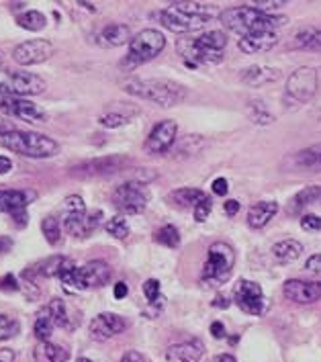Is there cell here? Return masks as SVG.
Returning a JSON list of instances; mask_svg holds the SVG:
<instances>
[{
  "label": "cell",
  "mask_w": 321,
  "mask_h": 362,
  "mask_svg": "<svg viewBox=\"0 0 321 362\" xmlns=\"http://www.w3.org/2000/svg\"><path fill=\"white\" fill-rule=\"evenodd\" d=\"M213 305L219 307V309H227V307L231 305V301L226 299V297H221V295H217V297H215V301H213Z\"/></svg>",
  "instance_id": "obj_58"
},
{
  "label": "cell",
  "mask_w": 321,
  "mask_h": 362,
  "mask_svg": "<svg viewBox=\"0 0 321 362\" xmlns=\"http://www.w3.org/2000/svg\"><path fill=\"white\" fill-rule=\"evenodd\" d=\"M223 209H226V213L229 215V217H233V215L240 211V203H238L235 199H229L226 205H223Z\"/></svg>",
  "instance_id": "obj_53"
},
{
  "label": "cell",
  "mask_w": 321,
  "mask_h": 362,
  "mask_svg": "<svg viewBox=\"0 0 321 362\" xmlns=\"http://www.w3.org/2000/svg\"><path fill=\"white\" fill-rule=\"evenodd\" d=\"M176 135H178V125L176 121H160L148 135L144 150L148 153H164L170 150L176 144Z\"/></svg>",
  "instance_id": "obj_17"
},
{
  "label": "cell",
  "mask_w": 321,
  "mask_h": 362,
  "mask_svg": "<svg viewBox=\"0 0 321 362\" xmlns=\"http://www.w3.org/2000/svg\"><path fill=\"white\" fill-rule=\"evenodd\" d=\"M211 209H213V201H211V197H209L205 203H201V205L194 209V219H197L199 223L207 221V217L211 215Z\"/></svg>",
  "instance_id": "obj_46"
},
{
  "label": "cell",
  "mask_w": 321,
  "mask_h": 362,
  "mask_svg": "<svg viewBox=\"0 0 321 362\" xmlns=\"http://www.w3.org/2000/svg\"><path fill=\"white\" fill-rule=\"evenodd\" d=\"M284 297L295 303H315L321 299V283L317 281H299V279H288L283 286Z\"/></svg>",
  "instance_id": "obj_19"
},
{
  "label": "cell",
  "mask_w": 321,
  "mask_h": 362,
  "mask_svg": "<svg viewBox=\"0 0 321 362\" xmlns=\"http://www.w3.org/2000/svg\"><path fill=\"white\" fill-rule=\"evenodd\" d=\"M281 78V70L279 68H270V66H247L246 70H242V80L247 86H262V84H270L274 80Z\"/></svg>",
  "instance_id": "obj_23"
},
{
  "label": "cell",
  "mask_w": 321,
  "mask_h": 362,
  "mask_svg": "<svg viewBox=\"0 0 321 362\" xmlns=\"http://www.w3.org/2000/svg\"><path fill=\"white\" fill-rule=\"evenodd\" d=\"M317 93V70L315 68H299L286 80V95L293 96L297 103H307Z\"/></svg>",
  "instance_id": "obj_15"
},
{
  "label": "cell",
  "mask_w": 321,
  "mask_h": 362,
  "mask_svg": "<svg viewBox=\"0 0 321 362\" xmlns=\"http://www.w3.org/2000/svg\"><path fill=\"white\" fill-rule=\"evenodd\" d=\"M315 41H317V31L315 29H305L297 35L295 45L297 47H315Z\"/></svg>",
  "instance_id": "obj_42"
},
{
  "label": "cell",
  "mask_w": 321,
  "mask_h": 362,
  "mask_svg": "<svg viewBox=\"0 0 321 362\" xmlns=\"http://www.w3.org/2000/svg\"><path fill=\"white\" fill-rule=\"evenodd\" d=\"M144 295H146V299L150 301L151 307H156L158 311L162 309V305H164V297L160 295V283H158L156 279H150V281L144 283Z\"/></svg>",
  "instance_id": "obj_39"
},
{
  "label": "cell",
  "mask_w": 321,
  "mask_h": 362,
  "mask_svg": "<svg viewBox=\"0 0 321 362\" xmlns=\"http://www.w3.org/2000/svg\"><path fill=\"white\" fill-rule=\"evenodd\" d=\"M2 62H4V56H2V52H0V66H2Z\"/></svg>",
  "instance_id": "obj_62"
},
{
  "label": "cell",
  "mask_w": 321,
  "mask_h": 362,
  "mask_svg": "<svg viewBox=\"0 0 321 362\" xmlns=\"http://www.w3.org/2000/svg\"><path fill=\"white\" fill-rule=\"evenodd\" d=\"M21 332V324L11 317V315H4L0 313V342H6V340H13L17 338Z\"/></svg>",
  "instance_id": "obj_38"
},
{
  "label": "cell",
  "mask_w": 321,
  "mask_h": 362,
  "mask_svg": "<svg viewBox=\"0 0 321 362\" xmlns=\"http://www.w3.org/2000/svg\"><path fill=\"white\" fill-rule=\"evenodd\" d=\"M279 43V35L276 33H258V35H247V37H240L238 47L244 54H260V52H268Z\"/></svg>",
  "instance_id": "obj_25"
},
{
  "label": "cell",
  "mask_w": 321,
  "mask_h": 362,
  "mask_svg": "<svg viewBox=\"0 0 321 362\" xmlns=\"http://www.w3.org/2000/svg\"><path fill=\"white\" fill-rule=\"evenodd\" d=\"M305 268H307L311 274H317V276H321V254L311 256V258L305 262Z\"/></svg>",
  "instance_id": "obj_48"
},
{
  "label": "cell",
  "mask_w": 321,
  "mask_h": 362,
  "mask_svg": "<svg viewBox=\"0 0 321 362\" xmlns=\"http://www.w3.org/2000/svg\"><path fill=\"white\" fill-rule=\"evenodd\" d=\"M13 361H15V352H13V350H8V348L0 350V362H13Z\"/></svg>",
  "instance_id": "obj_57"
},
{
  "label": "cell",
  "mask_w": 321,
  "mask_h": 362,
  "mask_svg": "<svg viewBox=\"0 0 321 362\" xmlns=\"http://www.w3.org/2000/svg\"><path fill=\"white\" fill-rule=\"evenodd\" d=\"M153 240L158 244L166 246V248H178L180 246V233H178V229L174 228V226H164L162 229H158Z\"/></svg>",
  "instance_id": "obj_36"
},
{
  "label": "cell",
  "mask_w": 321,
  "mask_h": 362,
  "mask_svg": "<svg viewBox=\"0 0 321 362\" xmlns=\"http://www.w3.org/2000/svg\"><path fill=\"white\" fill-rule=\"evenodd\" d=\"M321 199V187L320 185H313V187H305L303 191H299L288 203V213H299L305 207L313 205V203H320Z\"/></svg>",
  "instance_id": "obj_31"
},
{
  "label": "cell",
  "mask_w": 321,
  "mask_h": 362,
  "mask_svg": "<svg viewBox=\"0 0 321 362\" xmlns=\"http://www.w3.org/2000/svg\"><path fill=\"white\" fill-rule=\"evenodd\" d=\"M211 362H238L235 361V356H233V354H219V356H215V358H213V361Z\"/></svg>",
  "instance_id": "obj_59"
},
{
  "label": "cell",
  "mask_w": 321,
  "mask_h": 362,
  "mask_svg": "<svg viewBox=\"0 0 321 362\" xmlns=\"http://www.w3.org/2000/svg\"><path fill=\"white\" fill-rule=\"evenodd\" d=\"M11 248H13V240H11V238H6V235H0V254L11 252Z\"/></svg>",
  "instance_id": "obj_55"
},
{
  "label": "cell",
  "mask_w": 321,
  "mask_h": 362,
  "mask_svg": "<svg viewBox=\"0 0 321 362\" xmlns=\"http://www.w3.org/2000/svg\"><path fill=\"white\" fill-rule=\"evenodd\" d=\"M98 123L107 129H117V127H123L129 123V117L123 113H117V111H111V113H105L98 117Z\"/></svg>",
  "instance_id": "obj_40"
},
{
  "label": "cell",
  "mask_w": 321,
  "mask_h": 362,
  "mask_svg": "<svg viewBox=\"0 0 321 362\" xmlns=\"http://www.w3.org/2000/svg\"><path fill=\"white\" fill-rule=\"evenodd\" d=\"M76 362H93V361H91V358H78Z\"/></svg>",
  "instance_id": "obj_61"
},
{
  "label": "cell",
  "mask_w": 321,
  "mask_h": 362,
  "mask_svg": "<svg viewBox=\"0 0 321 362\" xmlns=\"http://www.w3.org/2000/svg\"><path fill=\"white\" fill-rule=\"evenodd\" d=\"M172 6L180 13H187L192 17H201V19H211L215 15H219L217 6L215 4H209V2H172Z\"/></svg>",
  "instance_id": "obj_32"
},
{
  "label": "cell",
  "mask_w": 321,
  "mask_h": 362,
  "mask_svg": "<svg viewBox=\"0 0 321 362\" xmlns=\"http://www.w3.org/2000/svg\"><path fill=\"white\" fill-rule=\"evenodd\" d=\"M100 219H103V213L100 211H93V213H88L86 215V238L88 235H93L98 226H100Z\"/></svg>",
  "instance_id": "obj_45"
},
{
  "label": "cell",
  "mask_w": 321,
  "mask_h": 362,
  "mask_svg": "<svg viewBox=\"0 0 321 362\" xmlns=\"http://www.w3.org/2000/svg\"><path fill=\"white\" fill-rule=\"evenodd\" d=\"M125 93L133 96H139L144 100H150L158 107L170 109L174 105L182 103L187 90L185 86L172 82V80H160V78H151V80H129L125 82Z\"/></svg>",
  "instance_id": "obj_3"
},
{
  "label": "cell",
  "mask_w": 321,
  "mask_h": 362,
  "mask_svg": "<svg viewBox=\"0 0 321 362\" xmlns=\"http://www.w3.org/2000/svg\"><path fill=\"white\" fill-rule=\"evenodd\" d=\"M164 47H166V37L158 29H144L141 33H137L132 39L129 54H127L123 64L129 68H135L139 64H146L156 56H160Z\"/></svg>",
  "instance_id": "obj_8"
},
{
  "label": "cell",
  "mask_w": 321,
  "mask_h": 362,
  "mask_svg": "<svg viewBox=\"0 0 321 362\" xmlns=\"http://www.w3.org/2000/svg\"><path fill=\"white\" fill-rule=\"evenodd\" d=\"M205 346L201 340L174 344L166 350V362H199L203 358Z\"/></svg>",
  "instance_id": "obj_20"
},
{
  "label": "cell",
  "mask_w": 321,
  "mask_h": 362,
  "mask_svg": "<svg viewBox=\"0 0 321 362\" xmlns=\"http://www.w3.org/2000/svg\"><path fill=\"white\" fill-rule=\"evenodd\" d=\"M49 313H52V320H54V324L57 327H64V329H74L78 322H80V317H78V313H76L72 307L68 305L64 299H52V303H49Z\"/></svg>",
  "instance_id": "obj_24"
},
{
  "label": "cell",
  "mask_w": 321,
  "mask_h": 362,
  "mask_svg": "<svg viewBox=\"0 0 321 362\" xmlns=\"http://www.w3.org/2000/svg\"><path fill=\"white\" fill-rule=\"evenodd\" d=\"M303 254V244L299 240H283L279 244L272 246V258L279 262V264H288V262H295L299 256Z\"/></svg>",
  "instance_id": "obj_29"
},
{
  "label": "cell",
  "mask_w": 321,
  "mask_h": 362,
  "mask_svg": "<svg viewBox=\"0 0 321 362\" xmlns=\"http://www.w3.org/2000/svg\"><path fill=\"white\" fill-rule=\"evenodd\" d=\"M105 231H107L109 235L117 238V240H125V238L129 235V223L125 221L123 215H115V217H111V219L105 223Z\"/></svg>",
  "instance_id": "obj_37"
},
{
  "label": "cell",
  "mask_w": 321,
  "mask_h": 362,
  "mask_svg": "<svg viewBox=\"0 0 321 362\" xmlns=\"http://www.w3.org/2000/svg\"><path fill=\"white\" fill-rule=\"evenodd\" d=\"M315 47H321V31H317V41H315Z\"/></svg>",
  "instance_id": "obj_60"
},
{
  "label": "cell",
  "mask_w": 321,
  "mask_h": 362,
  "mask_svg": "<svg viewBox=\"0 0 321 362\" xmlns=\"http://www.w3.org/2000/svg\"><path fill=\"white\" fill-rule=\"evenodd\" d=\"M301 228L305 231H320L321 229V217L309 213V215H303L301 217Z\"/></svg>",
  "instance_id": "obj_44"
},
{
  "label": "cell",
  "mask_w": 321,
  "mask_h": 362,
  "mask_svg": "<svg viewBox=\"0 0 321 362\" xmlns=\"http://www.w3.org/2000/svg\"><path fill=\"white\" fill-rule=\"evenodd\" d=\"M211 334H213V338L221 340V338H226V327H223L221 322H213L211 324Z\"/></svg>",
  "instance_id": "obj_51"
},
{
  "label": "cell",
  "mask_w": 321,
  "mask_h": 362,
  "mask_svg": "<svg viewBox=\"0 0 321 362\" xmlns=\"http://www.w3.org/2000/svg\"><path fill=\"white\" fill-rule=\"evenodd\" d=\"M153 17L160 21L168 31H172V33H192V31H199V29H203L207 25V19L180 13L172 4L168 8H164V11H158Z\"/></svg>",
  "instance_id": "obj_16"
},
{
  "label": "cell",
  "mask_w": 321,
  "mask_h": 362,
  "mask_svg": "<svg viewBox=\"0 0 321 362\" xmlns=\"http://www.w3.org/2000/svg\"><path fill=\"white\" fill-rule=\"evenodd\" d=\"M13 217H15V223L19 226V228H25L27 226V213L25 211H17V213H13Z\"/></svg>",
  "instance_id": "obj_56"
},
{
  "label": "cell",
  "mask_w": 321,
  "mask_h": 362,
  "mask_svg": "<svg viewBox=\"0 0 321 362\" xmlns=\"http://www.w3.org/2000/svg\"><path fill=\"white\" fill-rule=\"evenodd\" d=\"M21 288V283L13 276V274H6V276H2L0 279V291H19Z\"/></svg>",
  "instance_id": "obj_47"
},
{
  "label": "cell",
  "mask_w": 321,
  "mask_h": 362,
  "mask_svg": "<svg viewBox=\"0 0 321 362\" xmlns=\"http://www.w3.org/2000/svg\"><path fill=\"white\" fill-rule=\"evenodd\" d=\"M233 301L247 315H262L268 309V301H266L262 286L254 281H246V279H242L233 288Z\"/></svg>",
  "instance_id": "obj_10"
},
{
  "label": "cell",
  "mask_w": 321,
  "mask_h": 362,
  "mask_svg": "<svg viewBox=\"0 0 321 362\" xmlns=\"http://www.w3.org/2000/svg\"><path fill=\"white\" fill-rule=\"evenodd\" d=\"M74 260L64 258V256H52L47 260H41L33 270H29L31 274H41V276H59L68 267H72Z\"/></svg>",
  "instance_id": "obj_30"
},
{
  "label": "cell",
  "mask_w": 321,
  "mask_h": 362,
  "mask_svg": "<svg viewBox=\"0 0 321 362\" xmlns=\"http://www.w3.org/2000/svg\"><path fill=\"white\" fill-rule=\"evenodd\" d=\"M121 362H146V358H144V354L137 352V350H127V352L123 354Z\"/></svg>",
  "instance_id": "obj_50"
},
{
  "label": "cell",
  "mask_w": 321,
  "mask_h": 362,
  "mask_svg": "<svg viewBox=\"0 0 321 362\" xmlns=\"http://www.w3.org/2000/svg\"><path fill=\"white\" fill-rule=\"evenodd\" d=\"M227 45V35L223 31H209L194 39L176 41V49L190 68L199 64H219L223 59V47Z\"/></svg>",
  "instance_id": "obj_2"
},
{
  "label": "cell",
  "mask_w": 321,
  "mask_h": 362,
  "mask_svg": "<svg viewBox=\"0 0 321 362\" xmlns=\"http://www.w3.org/2000/svg\"><path fill=\"white\" fill-rule=\"evenodd\" d=\"M132 29L123 23H113L107 25L100 33H98V41L107 47H119L125 43H132Z\"/></svg>",
  "instance_id": "obj_26"
},
{
  "label": "cell",
  "mask_w": 321,
  "mask_h": 362,
  "mask_svg": "<svg viewBox=\"0 0 321 362\" xmlns=\"http://www.w3.org/2000/svg\"><path fill=\"white\" fill-rule=\"evenodd\" d=\"M320 152H321V144H320Z\"/></svg>",
  "instance_id": "obj_63"
},
{
  "label": "cell",
  "mask_w": 321,
  "mask_h": 362,
  "mask_svg": "<svg viewBox=\"0 0 321 362\" xmlns=\"http://www.w3.org/2000/svg\"><path fill=\"white\" fill-rule=\"evenodd\" d=\"M235 267V252L226 242H215L207 252V262L201 272V283L205 286H221L231 276Z\"/></svg>",
  "instance_id": "obj_5"
},
{
  "label": "cell",
  "mask_w": 321,
  "mask_h": 362,
  "mask_svg": "<svg viewBox=\"0 0 321 362\" xmlns=\"http://www.w3.org/2000/svg\"><path fill=\"white\" fill-rule=\"evenodd\" d=\"M86 205L80 194H70L64 201V213H62V223L66 233L74 238H86Z\"/></svg>",
  "instance_id": "obj_13"
},
{
  "label": "cell",
  "mask_w": 321,
  "mask_h": 362,
  "mask_svg": "<svg viewBox=\"0 0 321 362\" xmlns=\"http://www.w3.org/2000/svg\"><path fill=\"white\" fill-rule=\"evenodd\" d=\"M47 84L45 80L31 72H19V70H6L0 72V95L17 96H39L45 93Z\"/></svg>",
  "instance_id": "obj_7"
},
{
  "label": "cell",
  "mask_w": 321,
  "mask_h": 362,
  "mask_svg": "<svg viewBox=\"0 0 321 362\" xmlns=\"http://www.w3.org/2000/svg\"><path fill=\"white\" fill-rule=\"evenodd\" d=\"M127 327L125 320L117 313H98L88 325V334L95 342H107Z\"/></svg>",
  "instance_id": "obj_18"
},
{
  "label": "cell",
  "mask_w": 321,
  "mask_h": 362,
  "mask_svg": "<svg viewBox=\"0 0 321 362\" xmlns=\"http://www.w3.org/2000/svg\"><path fill=\"white\" fill-rule=\"evenodd\" d=\"M211 189H213V192H215V194L223 197V194H227V191H229V182H227L226 178H215Z\"/></svg>",
  "instance_id": "obj_49"
},
{
  "label": "cell",
  "mask_w": 321,
  "mask_h": 362,
  "mask_svg": "<svg viewBox=\"0 0 321 362\" xmlns=\"http://www.w3.org/2000/svg\"><path fill=\"white\" fill-rule=\"evenodd\" d=\"M62 283L72 286L76 291H86V288H98L105 286L111 281V268L103 260H93L84 267H68L59 274Z\"/></svg>",
  "instance_id": "obj_6"
},
{
  "label": "cell",
  "mask_w": 321,
  "mask_h": 362,
  "mask_svg": "<svg viewBox=\"0 0 321 362\" xmlns=\"http://www.w3.org/2000/svg\"><path fill=\"white\" fill-rule=\"evenodd\" d=\"M127 293H129V286L125 285V283H117L113 288V295L115 299H125L127 297Z\"/></svg>",
  "instance_id": "obj_52"
},
{
  "label": "cell",
  "mask_w": 321,
  "mask_h": 362,
  "mask_svg": "<svg viewBox=\"0 0 321 362\" xmlns=\"http://www.w3.org/2000/svg\"><path fill=\"white\" fill-rule=\"evenodd\" d=\"M286 2L284 0H258V2H250V6H254V8H258L260 13H270V11H276V8H281L284 6Z\"/></svg>",
  "instance_id": "obj_43"
},
{
  "label": "cell",
  "mask_w": 321,
  "mask_h": 362,
  "mask_svg": "<svg viewBox=\"0 0 321 362\" xmlns=\"http://www.w3.org/2000/svg\"><path fill=\"white\" fill-rule=\"evenodd\" d=\"M250 119H252L254 123H258V125H268V123H272V115L268 113L264 107H262V103H252V105H250Z\"/></svg>",
  "instance_id": "obj_41"
},
{
  "label": "cell",
  "mask_w": 321,
  "mask_h": 362,
  "mask_svg": "<svg viewBox=\"0 0 321 362\" xmlns=\"http://www.w3.org/2000/svg\"><path fill=\"white\" fill-rule=\"evenodd\" d=\"M56 47L52 41L47 39H31V41H23L15 49H13V59L21 66H37L47 62L54 56Z\"/></svg>",
  "instance_id": "obj_14"
},
{
  "label": "cell",
  "mask_w": 321,
  "mask_h": 362,
  "mask_svg": "<svg viewBox=\"0 0 321 362\" xmlns=\"http://www.w3.org/2000/svg\"><path fill=\"white\" fill-rule=\"evenodd\" d=\"M209 199L207 192L199 191V189H178L170 192V203L174 207L180 209H197L201 203H205Z\"/></svg>",
  "instance_id": "obj_27"
},
{
  "label": "cell",
  "mask_w": 321,
  "mask_h": 362,
  "mask_svg": "<svg viewBox=\"0 0 321 362\" xmlns=\"http://www.w3.org/2000/svg\"><path fill=\"white\" fill-rule=\"evenodd\" d=\"M17 21H19V27L27 29V31H41V29H45V25H47L45 15L39 13V11H27V13H23Z\"/></svg>",
  "instance_id": "obj_34"
},
{
  "label": "cell",
  "mask_w": 321,
  "mask_h": 362,
  "mask_svg": "<svg viewBox=\"0 0 321 362\" xmlns=\"http://www.w3.org/2000/svg\"><path fill=\"white\" fill-rule=\"evenodd\" d=\"M219 17H221V23L227 29L238 33L240 37L258 35V33H276V29L286 23V17L266 15V13H260L258 8H254L250 4L227 8Z\"/></svg>",
  "instance_id": "obj_1"
},
{
  "label": "cell",
  "mask_w": 321,
  "mask_h": 362,
  "mask_svg": "<svg viewBox=\"0 0 321 362\" xmlns=\"http://www.w3.org/2000/svg\"><path fill=\"white\" fill-rule=\"evenodd\" d=\"M0 146L6 148L8 152L19 153L25 158H33V160L52 158L59 150L56 139L43 134H35V132H21V129L0 134Z\"/></svg>",
  "instance_id": "obj_4"
},
{
  "label": "cell",
  "mask_w": 321,
  "mask_h": 362,
  "mask_svg": "<svg viewBox=\"0 0 321 362\" xmlns=\"http://www.w3.org/2000/svg\"><path fill=\"white\" fill-rule=\"evenodd\" d=\"M41 231H43L45 240H47V244L57 246L62 242V226H59V219H56V217H52V215L45 217L41 221Z\"/></svg>",
  "instance_id": "obj_35"
},
{
  "label": "cell",
  "mask_w": 321,
  "mask_h": 362,
  "mask_svg": "<svg viewBox=\"0 0 321 362\" xmlns=\"http://www.w3.org/2000/svg\"><path fill=\"white\" fill-rule=\"evenodd\" d=\"M70 358V352L54 342H39L33 350L35 362H66Z\"/></svg>",
  "instance_id": "obj_28"
},
{
  "label": "cell",
  "mask_w": 321,
  "mask_h": 362,
  "mask_svg": "<svg viewBox=\"0 0 321 362\" xmlns=\"http://www.w3.org/2000/svg\"><path fill=\"white\" fill-rule=\"evenodd\" d=\"M35 197L37 194L33 191H0V213L13 215L17 211H25Z\"/></svg>",
  "instance_id": "obj_22"
},
{
  "label": "cell",
  "mask_w": 321,
  "mask_h": 362,
  "mask_svg": "<svg viewBox=\"0 0 321 362\" xmlns=\"http://www.w3.org/2000/svg\"><path fill=\"white\" fill-rule=\"evenodd\" d=\"M276 213H279V203H274V201L256 203V205H252L250 211H247V226L252 229L266 228V226L272 221V217H274Z\"/></svg>",
  "instance_id": "obj_21"
},
{
  "label": "cell",
  "mask_w": 321,
  "mask_h": 362,
  "mask_svg": "<svg viewBox=\"0 0 321 362\" xmlns=\"http://www.w3.org/2000/svg\"><path fill=\"white\" fill-rule=\"evenodd\" d=\"M54 320H52V313H49V307H43L37 313V320H35V325H33V334L37 338L39 342H49L52 334H54Z\"/></svg>",
  "instance_id": "obj_33"
},
{
  "label": "cell",
  "mask_w": 321,
  "mask_h": 362,
  "mask_svg": "<svg viewBox=\"0 0 321 362\" xmlns=\"http://www.w3.org/2000/svg\"><path fill=\"white\" fill-rule=\"evenodd\" d=\"M129 164V158L125 156H107V158H96V160H88L82 162L72 168V176L76 178H103V176H111L121 172Z\"/></svg>",
  "instance_id": "obj_11"
},
{
  "label": "cell",
  "mask_w": 321,
  "mask_h": 362,
  "mask_svg": "<svg viewBox=\"0 0 321 362\" xmlns=\"http://www.w3.org/2000/svg\"><path fill=\"white\" fill-rule=\"evenodd\" d=\"M151 192L148 189V185H141V182H135V180H129V182H123L119 185L113 191V201L115 209L123 215H137L141 211L148 207L150 203Z\"/></svg>",
  "instance_id": "obj_9"
},
{
  "label": "cell",
  "mask_w": 321,
  "mask_h": 362,
  "mask_svg": "<svg viewBox=\"0 0 321 362\" xmlns=\"http://www.w3.org/2000/svg\"><path fill=\"white\" fill-rule=\"evenodd\" d=\"M320 203H321V199H320Z\"/></svg>",
  "instance_id": "obj_64"
},
{
  "label": "cell",
  "mask_w": 321,
  "mask_h": 362,
  "mask_svg": "<svg viewBox=\"0 0 321 362\" xmlns=\"http://www.w3.org/2000/svg\"><path fill=\"white\" fill-rule=\"evenodd\" d=\"M13 170V160L6 156H0V174H8Z\"/></svg>",
  "instance_id": "obj_54"
},
{
  "label": "cell",
  "mask_w": 321,
  "mask_h": 362,
  "mask_svg": "<svg viewBox=\"0 0 321 362\" xmlns=\"http://www.w3.org/2000/svg\"><path fill=\"white\" fill-rule=\"evenodd\" d=\"M0 113L6 117H15L25 123H45L47 113L27 98H17V96L0 95Z\"/></svg>",
  "instance_id": "obj_12"
}]
</instances>
